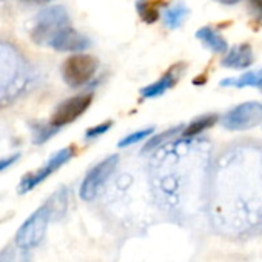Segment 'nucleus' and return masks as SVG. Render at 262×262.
<instances>
[{
  "label": "nucleus",
  "instance_id": "obj_4",
  "mask_svg": "<svg viewBox=\"0 0 262 262\" xmlns=\"http://www.w3.org/2000/svg\"><path fill=\"white\" fill-rule=\"evenodd\" d=\"M71 25L68 11L62 5H54L42 10L36 19L31 30V40L42 47H50L53 39L67 27Z\"/></svg>",
  "mask_w": 262,
  "mask_h": 262
},
{
  "label": "nucleus",
  "instance_id": "obj_3",
  "mask_svg": "<svg viewBox=\"0 0 262 262\" xmlns=\"http://www.w3.org/2000/svg\"><path fill=\"white\" fill-rule=\"evenodd\" d=\"M27 79L25 62L19 51L10 43L0 42V102L16 96Z\"/></svg>",
  "mask_w": 262,
  "mask_h": 262
},
{
  "label": "nucleus",
  "instance_id": "obj_7",
  "mask_svg": "<svg viewBox=\"0 0 262 262\" xmlns=\"http://www.w3.org/2000/svg\"><path fill=\"white\" fill-rule=\"evenodd\" d=\"M117 165H119V155H111L105 158L103 161H100L99 164H96L86 173V176L83 178L80 184V188H79L80 199L85 202L94 201L99 196L103 185L108 182V179L114 174Z\"/></svg>",
  "mask_w": 262,
  "mask_h": 262
},
{
  "label": "nucleus",
  "instance_id": "obj_13",
  "mask_svg": "<svg viewBox=\"0 0 262 262\" xmlns=\"http://www.w3.org/2000/svg\"><path fill=\"white\" fill-rule=\"evenodd\" d=\"M253 62H254V56H253L251 45L239 43V45L231 47L225 53V57L222 59L221 65L230 70H247L248 67L253 65Z\"/></svg>",
  "mask_w": 262,
  "mask_h": 262
},
{
  "label": "nucleus",
  "instance_id": "obj_1",
  "mask_svg": "<svg viewBox=\"0 0 262 262\" xmlns=\"http://www.w3.org/2000/svg\"><path fill=\"white\" fill-rule=\"evenodd\" d=\"M207 199L217 231L245 236L262 230V144L222 148L210 168Z\"/></svg>",
  "mask_w": 262,
  "mask_h": 262
},
{
  "label": "nucleus",
  "instance_id": "obj_24",
  "mask_svg": "<svg viewBox=\"0 0 262 262\" xmlns=\"http://www.w3.org/2000/svg\"><path fill=\"white\" fill-rule=\"evenodd\" d=\"M19 158H20V155H13V156H10V158L0 159V171H4V170H7L8 167H11L16 161H19Z\"/></svg>",
  "mask_w": 262,
  "mask_h": 262
},
{
  "label": "nucleus",
  "instance_id": "obj_25",
  "mask_svg": "<svg viewBox=\"0 0 262 262\" xmlns=\"http://www.w3.org/2000/svg\"><path fill=\"white\" fill-rule=\"evenodd\" d=\"M22 2H28V4H40V5H43V4L51 2V0H22Z\"/></svg>",
  "mask_w": 262,
  "mask_h": 262
},
{
  "label": "nucleus",
  "instance_id": "obj_21",
  "mask_svg": "<svg viewBox=\"0 0 262 262\" xmlns=\"http://www.w3.org/2000/svg\"><path fill=\"white\" fill-rule=\"evenodd\" d=\"M31 129H33V142L36 145L45 144L59 131V128L51 123H33Z\"/></svg>",
  "mask_w": 262,
  "mask_h": 262
},
{
  "label": "nucleus",
  "instance_id": "obj_12",
  "mask_svg": "<svg viewBox=\"0 0 262 262\" xmlns=\"http://www.w3.org/2000/svg\"><path fill=\"white\" fill-rule=\"evenodd\" d=\"M90 47L86 36L76 31L71 25L63 28L50 43V48L60 53H82Z\"/></svg>",
  "mask_w": 262,
  "mask_h": 262
},
{
  "label": "nucleus",
  "instance_id": "obj_14",
  "mask_svg": "<svg viewBox=\"0 0 262 262\" xmlns=\"http://www.w3.org/2000/svg\"><path fill=\"white\" fill-rule=\"evenodd\" d=\"M196 37L204 43L205 48H208L210 51L216 54H225L228 51L227 40L213 27H202L201 30L196 31Z\"/></svg>",
  "mask_w": 262,
  "mask_h": 262
},
{
  "label": "nucleus",
  "instance_id": "obj_10",
  "mask_svg": "<svg viewBox=\"0 0 262 262\" xmlns=\"http://www.w3.org/2000/svg\"><path fill=\"white\" fill-rule=\"evenodd\" d=\"M91 103H93V94L91 93L73 96L63 102H60L56 106V110L50 119V123L57 126V128L70 125L74 120H77L91 106Z\"/></svg>",
  "mask_w": 262,
  "mask_h": 262
},
{
  "label": "nucleus",
  "instance_id": "obj_9",
  "mask_svg": "<svg viewBox=\"0 0 262 262\" xmlns=\"http://www.w3.org/2000/svg\"><path fill=\"white\" fill-rule=\"evenodd\" d=\"M221 123L228 131H247L262 123V103L256 100L244 102L227 111Z\"/></svg>",
  "mask_w": 262,
  "mask_h": 262
},
{
  "label": "nucleus",
  "instance_id": "obj_6",
  "mask_svg": "<svg viewBox=\"0 0 262 262\" xmlns=\"http://www.w3.org/2000/svg\"><path fill=\"white\" fill-rule=\"evenodd\" d=\"M99 70V60L85 53H76L62 63V79L70 88L88 85Z\"/></svg>",
  "mask_w": 262,
  "mask_h": 262
},
{
  "label": "nucleus",
  "instance_id": "obj_15",
  "mask_svg": "<svg viewBox=\"0 0 262 262\" xmlns=\"http://www.w3.org/2000/svg\"><path fill=\"white\" fill-rule=\"evenodd\" d=\"M219 120V116L216 113H210V114H202L196 119H193L181 133L182 138H187V139H193V138H198L201 136L205 129L214 126Z\"/></svg>",
  "mask_w": 262,
  "mask_h": 262
},
{
  "label": "nucleus",
  "instance_id": "obj_8",
  "mask_svg": "<svg viewBox=\"0 0 262 262\" xmlns=\"http://www.w3.org/2000/svg\"><path fill=\"white\" fill-rule=\"evenodd\" d=\"M76 155V147L70 145L65 147L62 150H59L57 153H54L40 168H37L36 171L27 173L22 181L17 185V193L19 194H27L28 191H31L33 188H36L39 184H42L45 179H48L54 171H57L60 167H63L67 162H70Z\"/></svg>",
  "mask_w": 262,
  "mask_h": 262
},
{
  "label": "nucleus",
  "instance_id": "obj_19",
  "mask_svg": "<svg viewBox=\"0 0 262 262\" xmlns=\"http://www.w3.org/2000/svg\"><path fill=\"white\" fill-rule=\"evenodd\" d=\"M0 262H31L30 250L22 248L16 242L10 244L0 251Z\"/></svg>",
  "mask_w": 262,
  "mask_h": 262
},
{
  "label": "nucleus",
  "instance_id": "obj_18",
  "mask_svg": "<svg viewBox=\"0 0 262 262\" xmlns=\"http://www.w3.org/2000/svg\"><path fill=\"white\" fill-rule=\"evenodd\" d=\"M184 128H185L184 125L171 126V128H168V129L162 131V133H159V135H156V136H151V138L148 139V142L144 145L142 153H144V155H147V153H153V151H156L159 147L165 145L167 142H170V141H173V139L179 138V136H181V133L184 131Z\"/></svg>",
  "mask_w": 262,
  "mask_h": 262
},
{
  "label": "nucleus",
  "instance_id": "obj_22",
  "mask_svg": "<svg viewBox=\"0 0 262 262\" xmlns=\"http://www.w3.org/2000/svg\"><path fill=\"white\" fill-rule=\"evenodd\" d=\"M153 133H155V126H148V128L135 131V133H131V135L125 136L123 139H120L119 144H117V147L119 148H126L129 145H135V144H138V142H141V141H144L147 138H151Z\"/></svg>",
  "mask_w": 262,
  "mask_h": 262
},
{
  "label": "nucleus",
  "instance_id": "obj_17",
  "mask_svg": "<svg viewBox=\"0 0 262 262\" xmlns=\"http://www.w3.org/2000/svg\"><path fill=\"white\" fill-rule=\"evenodd\" d=\"M221 86H233V88H245V86H254L259 91H262V68L254 71H247L241 74L239 77H228L222 79L219 82Z\"/></svg>",
  "mask_w": 262,
  "mask_h": 262
},
{
  "label": "nucleus",
  "instance_id": "obj_16",
  "mask_svg": "<svg viewBox=\"0 0 262 262\" xmlns=\"http://www.w3.org/2000/svg\"><path fill=\"white\" fill-rule=\"evenodd\" d=\"M162 20L165 24L167 28L170 30H178L184 25V22L188 19L190 16V10L182 4V2H176L170 7H167L162 11Z\"/></svg>",
  "mask_w": 262,
  "mask_h": 262
},
{
  "label": "nucleus",
  "instance_id": "obj_2",
  "mask_svg": "<svg viewBox=\"0 0 262 262\" xmlns=\"http://www.w3.org/2000/svg\"><path fill=\"white\" fill-rule=\"evenodd\" d=\"M179 136L159 147L148 165L155 196L171 214L187 216L208 193L211 159L204 142Z\"/></svg>",
  "mask_w": 262,
  "mask_h": 262
},
{
  "label": "nucleus",
  "instance_id": "obj_23",
  "mask_svg": "<svg viewBox=\"0 0 262 262\" xmlns=\"http://www.w3.org/2000/svg\"><path fill=\"white\" fill-rule=\"evenodd\" d=\"M111 126H113V120H106L99 125H94L85 131V139H97V138L103 136Z\"/></svg>",
  "mask_w": 262,
  "mask_h": 262
},
{
  "label": "nucleus",
  "instance_id": "obj_26",
  "mask_svg": "<svg viewBox=\"0 0 262 262\" xmlns=\"http://www.w3.org/2000/svg\"><path fill=\"white\" fill-rule=\"evenodd\" d=\"M219 4H224V5H234L237 2H241V0H217Z\"/></svg>",
  "mask_w": 262,
  "mask_h": 262
},
{
  "label": "nucleus",
  "instance_id": "obj_20",
  "mask_svg": "<svg viewBox=\"0 0 262 262\" xmlns=\"http://www.w3.org/2000/svg\"><path fill=\"white\" fill-rule=\"evenodd\" d=\"M136 11H138L139 17L148 25L158 22V19L161 17L158 5L150 2V0H138V2H136Z\"/></svg>",
  "mask_w": 262,
  "mask_h": 262
},
{
  "label": "nucleus",
  "instance_id": "obj_5",
  "mask_svg": "<svg viewBox=\"0 0 262 262\" xmlns=\"http://www.w3.org/2000/svg\"><path fill=\"white\" fill-rule=\"evenodd\" d=\"M51 221H53V211H51L50 205L45 202L33 214H30L28 219L19 227L14 242L27 250L36 248L43 241V237L47 234L48 224Z\"/></svg>",
  "mask_w": 262,
  "mask_h": 262
},
{
  "label": "nucleus",
  "instance_id": "obj_11",
  "mask_svg": "<svg viewBox=\"0 0 262 262\" xmlns=\"http://www.w3.org/2000/svg\"><path fill=\"white\" fill-rule=\"evenodd\" d=\"M187 65L185 63H176L173 67H170L155 83H150L144 88H141V96L144 99H153V97H159L164 93H167L170 88H173L178 80L181 79V76L184 74Z\"/></svg>",
  "mask_w": 262,
  "mask_h": 262
}]
</instances>
